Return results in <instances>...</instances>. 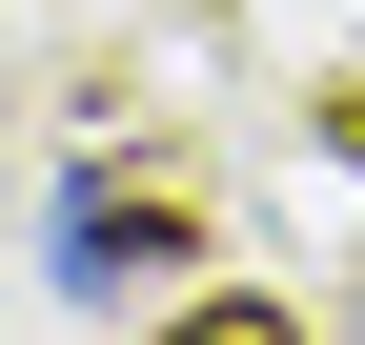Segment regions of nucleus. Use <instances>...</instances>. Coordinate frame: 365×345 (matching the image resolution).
Returning <instances> with one entry per match:
<instances>
[{
	"instance_id": "nucleus-1",
	"label": "nucleus",
	"mask_w": 365,
	"mask_h": 345,
	"mask_svg": "<svg viewBox=\"0 0 365 345\" xmlns=\"http://www.w3.org/2000/svg\"><path fill=\"white\" fill-rule=\"evenodd\" d=\"M143 264H182L163 203H61V284H81V305H102V284H143Z\"/></svg>"
},
{
	"instance_id": "nucleus-2",
	"label": "nucleus",
	"mask_w": 365,
	"mask_h": 345,
	"mask_svg": "<svg viewBox=\"0 0 365 345\" xmlns=\"http://www.w3.org/2000/svg\"><path fill=\"white\" fill-rule=\"evenodd\" d=\"M163 345H304V325H284V305H244V284H223V305H182Z\"/></svg>"
}]
</instances>
